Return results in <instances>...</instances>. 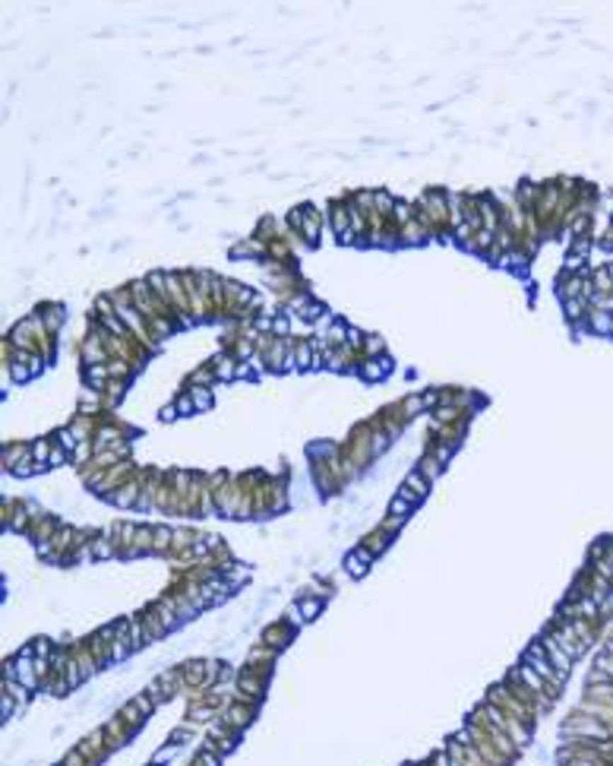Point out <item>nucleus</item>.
Returning a JSON list of instances; mask_svg holds the SVG:
<instances>
[{
    "mask_svg": "<svg viewBox=\"0 0 613 766\" xmlns=\"http://www.w3.org/2000/svg\"><path fill=\"white\" fill-rule=\"evenodd\" d=\"M118 719L127 725V728L133 731V728H139V725H142V719H146V716H142L139 709L133 706V703H124V706H120V713H118Z\"/></svg>",
    "mask_w": 613,
    "mask_h": 766,
    "instance_id": "obj_32",
    "label": "nucleus"
},
{
    "mask_svg": "<svg viewBox=\"0 0 613 766\" xmlns=\"http://www.w3.org/2000/svg\"><path fill=\"white\" fill-rule=\"evenodd\" d=\"M326 228L336 235V241L342 244H357V238L351 235V215H348V203L345 200H332L326 209Z\"/></svg>",
    "mask_w": 613,
    "mask_h": 766,
    "instance_id": "obj_3",
    "label": "nucleus"
},
{
    "mask_svg": "<svg viewBox=\"0 0 613 766\" xmlns=\"http://www.w3.org/2000/svg\"><path fill=\"white\" fill-rule=\"evenodd\" d=\"M585 700L613 709V684H585Z\"/></svg>",
    "mask_w": 613,
    "mask_h": 766,
    "instance_id": "obj_18",
    "label": "nucleus"
},
{
    "mask_svg": "<svg viewBox=\"0 0 613 766\" xmlns=\"http://www.w3.org/2000/svg\"><path fill=\"white\" fill-rule=\"evenodd\" d=\"M177 750H181V744H168V748H161L159 754L152 757V763H155V766H161V763H171L174 757H177Z\"/></svg>",
    "mask_w": 613,
    "mask_h": 766,
    "instance_id": "obj_42",
    "label": "nucleus"
},
{
    "mask_svg": "<svg viewBox=\"0 0 613 766\" xmlns=\"http://www.w3.org/2000/svg\"><path fill=\"white\" fill-rule=\"evenodd\" d=\"M13 703H16V700H13V697L4 690V694H0V719H4V722H10V719H13V709H16Z\"/></svg>",
    "mask_w": 613,
    "mask_h": 766,
    "instance_id": "obj_44",
    "label": "nucleus"
},
{
    "mask_svg": "<svg viewBox=\"0 0 613 766\" xmlns=\"http://www.w3.org/2000/svg\"><path fill=\"white\" fill-rule=\"evenodd\" d=\"M88 551H92V561H108L118 554V545H114L111 535H98V539L88 541Z\"/></svg>",
    "mask_w": 613,
    "mask_h": 766,
    "instance_id": "obj_21",
    "label": "nucleus"
},
{
    "mask_svg": "<svg viewBox=\"0 0 613 766\" xmlns=\"http://www.w3.org/2000/svg\"><path fill=\"white\" fill-rule=\"evenodd\" d=\"M541 646L547 649V655H550V662H554V668L560 671V675H566V677H569V671H572V659H569L566 653H563V649H560V643H556L554 636L547 633V630H544V636H541Z\"/></svg>",
    "mask_w": 613,
    "mask_h": 766,
    "instance_id": "obj_15",
    "label": "nucleus"
},
{
    "mask_svg": "<svg viewBox=\"0 0 613 766\" xmlns=\"http://www.w3.org/2000/svg\"><path fill=\"white\" fill-rule=\"evenodd\" d=\"M177 415H181V412H177V405H174V402H171V405H165V409L159 412V418H161V422H174Z\"/></svg>",
    "mask_w": 613,
    "mask_h": 766,
    "instance_id": "obj_49",
    "label": "nucleus"
},
{
    "mask_svg": "<svg viewBox=\"0 0 613 766\" xmlns=\"http://www.w3.org/2000/svg\"><path fill=\"white\" fill-rule=\"evenodd\" d=\"M323 228H326V213H319L313 203H304V225H301V238L304 244H310V247H316L319 244V235H323Z\"/></svg>",
    "mask_w": 613,
    "mask_h": 766,
    "instance_id": "obj_4",
    "label": "nucleus"
},
{
    "mask_svg": "<svg viewBox=\"0 0 613 766\" xmlns=\"http://www.w3.org/2000/svg\"><path fill=\"white\" fill-rule=\"evenodd\" d=\"M67 766H88V760L83 754H79V750H73L70 757H67Z\"/></svg>",
    "mask_w": 613,
    "mask_h": 766,
    "instance_id": "obj_50",
    "label": "nucleus"
},
{
    "mask_svg": "<svg viewBox=\"0 0 613 766\" xmlns=\"http://www.w3.org/2000/svg\"><path fill=\"white\" fill-rule=\"evenodd\" d=\"M604 266H607V273H610V279H613V263H604Z\"/></svg>",
    "mask_w": 613,
    "mask_h": 766,
    "instance_id": "obj_52",
    "label": "nucleus"
},
{
    "mask_svg": "<svg viewBox=\"0 0 613 766\" xmlns=\"http://www.w3.org/2000/svg\"><path fill=\"white\" fill-rule=\"evenodd\" d=\"M395 203H399V200H395V196H392L389 191H386V187H373V213H377V215H383L386 222L392 219V213H395Z\"/></svg>",
    "mask_w": 613,
    "mask_h": 766,
    "instance_id": "obj_19",
    "label": "nucleus"
},
{
    "mask_svg": "<svg viewBox=\"0 0 613 766\" xmlns=\"http://www.w3.org/2000/svg\"><path fill=\"white\" fill-rule=\"evenodd\" d=\"M67 459H70V453H67L60 444H54V446H51V459H47V466H51V469H60V466H64Z\"/></svg>",
    "mask_w": 613,
    "mask_h": 766,
    "instance_id": "obj_43",
    "label": "nucleus"
},
{
    "mask_svg": "<svg viewBox=\"0 0 613 766\" xmlns=\"http://www.w3.org/2000/svg\"><path fill=\"white\" fill-rule=\"evenodd\" d=\"M297 608H301L304 621H316L319 614H323V599H316V595H304V599H297Z\"/></svg>",
    "mask_w": 613,
    "mask_h": 766,
    "instance_id": "obj_25",
    "label": "nucleus"
},
{
    "mask_svg": "<svg viewBox=\"0 0 613 766\" xmlns=\"http://www.w3.org/2000/svg\"><path fill=\"white\" fill-rule=\"evenodd\" d=\"M174 545V529L171 526H155V554L171 551Z\"/></svg>",
    "mask_w": 613,
    "mask_h": 766,
    "instance_id": "obj_28",
    "label": "nucleus"
},
{
    "mask_svg": "<svg viewBox=\"0 0 613 766\" xmlns=\"http://www.w3.org/2000/svg\"><path fill=\"white\" fill-rule=\"evenodd\" d=\"M285 621H288L294 630H297V627H304V624H306V621H304V614H301V608H297V602L288 608V612H285Z\"/></svg>",
    "mask_w": 613,
    "mask_h": 766,
    "instance_id": "obj_46",
    "label": "nucleus"
},
{
    "mask_svg": "<svg viewBox=\"0 0 613 766\" xmlns=\"http://www.w3.org/2000/svg\"><path fill=\"white\" fill-rule=\"evenodd\" d=\"M591 286H595V295H597V298H607V295H613V279H610L607 266H597V269H591Z\"/></svg>",
    "mask_w": 613,
    "mask_h": 766,
    "instance_id": "obj_23",
    "label": "nucleus"
},
{
    "mask_svg": "<svg viewBox=\"0 0 613 766\" xmlns=\"http://www.w3.org/2000/svg\"><path fill=\"white\" fill-rule=\"evenodd\" d=\"M509 675H512V677H515V681H522V684H525V687H528V690H534V694H537V697H544V700H554V697H556V690H554V687H550V684H547V681H544V677H541V675H537V671H534V668H528V665H525V662H522V665H519V668H512V671H509Z\"/></svg>",
    "mask_w": 613,
    "mask_h": 766,
    "instance_id": "obj_5",
    "label": "nucleus"
},
{
    "mask_svg": "<svg viewBox=\"0 0 613 766\" xmlns=\"http://www.w3.org/2000/svg\"><path fill=\"white\" fill-rule=\"evenodd\" d=\"M411 510H414L411 500L399 497V494H395V497H389V517H405V519H408V513H411Z\"/></svg>",
    "mask_w": 613,
    "mask_h": 766,
    "instance_id": "obj_35",
    "label": "nucleus"
},
{
    "mask_svg": "<svg viewBox=\"0 0 613 766\" xmlns=\"http://www.w3.org/2000/svg\"><path fill=\"white\" fill-rule=\"evenodd\" d=\"M591 668H595V671H601V675H607L610 681H613V655L607 653V649H601V653L595 655V662H591Z\"/></svg>",
    "mask_w": 613,
    "mask_h": 766,
    "instance_id": "obj_34",
    "label": "nucleus"
},
{
    "mask_svg": "<svg viewBox=\"0 0 613 766\" xmlns=\"http://www.w3.org/2000/svg\"><path fill=\"white\" fill-rule=\"evenodd\" d=\"M522 662H525L528 668H534L537 675H541L544 681H547L554 690H563V684H566V675H560V671L554 668V662H550L547 649L541 646V640H537V643H531V646L525 649V655H522Z\"/></svg>",
    "mask_w": 613,
    "mask_h": 766,
    "instance_id": "obj_1",
    "label": "nucleus"
},
{
    "mask_svg": "<svg viewBox=\"0 0 613 766\" xmlns=\"http://www.w3.org/2000/svg\"><path fill=\"white\" fill-rule=\"evenodd\" d=\"M411 219H414V203H411V200H399V203H395L392 225H395V228H401L405 222H411Z\"/></svg>",
    "mask_w": 613,
    "mask_h": 766,
    "instance_id": "obj_29",
    "label": "nucleus"
},
{
    "mask_svg": "<svg viewBox=\"0 0 613 766\" xmlns=\"http://www.w3.org/2000/svg\"><path fill=\"white\" fill-rule=\"evenodd\" d=\"M604 649H607V653L613 655V630H610V636H607V643H604Z\"/></svg>",
    "mask_w": 613,
    "mask_h": 766,
    "instance_id": "obj_51",
    "label": "nucleus"
},
{
    "mask_svg": "<svg viewBox=\"0 0 613 766\" xmlns=\"http://www.w3.org/2000/svg\"><path fill=\"white\" fill-rule=\"evenodd\" d=\"M32 649H35V659H51V640L47 636H38Z\"/></svg>",
    "mask_w": 613,
    "mask_h": 766,
    "instance_id": "obj_47",
    "label": "nucleus"
},
{
    "mask_svg": "<svg viewBox=\"0 0 613 766\" xmlns=\"http://www.w3.org/2000/svg\"><path fill=\"white\" fill-rule=\"evenodd\" d=\"M190 399H193V405H196V412H206V409H212V402H215V396H212V386H190Z\"/></svg>",
    "mask_w": 613,
    "mask_h": 766,
    "instance_id": "obj_24",
    "label": "nucleus"
},
{
    "mask_svg": "<svg viewBox=\"0 0 613 766\" xmlns=\"http://www.w3.org/2000/svg\"><path fill=\"white\" fill-rule=\"evenodd\" d=\"M193 766H222V757L219 754H209V750H200L193 757Z\"/></svg>",
    "mask_w": 613,
    "mask_h": 766,
    "instance_id": "obj_45",
    "label": "nucleus"
},
{
    "mask_svg": "<svg viewBox=\"0 0 613 766\" xmlns=\"http://www.w3.org/2000/svg\"><path fill=\"white\" fill-rule=\"evenodd\" d=\"M414 469H418L420 475H424V478H427V481H430V485H433V481L440 478V472H442V463H440V459H433L430 453H427V456L420 459V463L414 466Z\"/></svg>",
    "mask_w": 613,
    "mask_h": 766,
    "instance_id": "obj_27",
    "label": "nucleus"
},
{
    "mask_svg": "<svg viewBox=\"0 0 613 766\" xmlns=\"http://www.w3.org/2000/svg\"><path fill=\"white\" fill-rule=\"evenodd\" d=\"M291 636H294V627H288V621H278V624H272V627L263 630V643L265 646H272V649H278V653L291 643Z\"/></svg>",
    "mask_w": 613,
    "mask_h": 766,
    "instance_id": "obj_13",
    "label": "nucleus"
},
{
    "mask_svg": "<svg viewBox=\"0 0 613 766\" xmlns=\"http://www.w3.org/2000/svg\"><path fill=\"white\" fill-rule=\"evenodd\" d=\"M294 361H297V371H313V361H316V349H313L310 336H297Z\"/></svg>",
    "mask_w": 613,
    "mask_h": 766,
    "instance_id": "obj_17",
    "label": "nucleus"
},
{
    "mask_svg": "<svg viewBox=\"0 0 613 766\" xmlns=\"http://www.w3.org/2000/svg\"><path fill=\"white\" fill-rule=\"evenodd\" d=\"M430 494V481H427L424 475H420L418 469H411L405 475V481H401V488H399V497H405V500H411L414 507L420 504V500Z\"/></svg>",
    "mask_w": 613,
    "mask_h": 766,
    "instance_id": "obj_6",
    "label": "nucleus"
},
{
    "mask_svg": "<svg viewBox=\"0 0 613 766\" xmlns=\"http://www.w3.org/2000/svg\"><path fill=\"white\" fill-rule=\"evenodd\" d=\"M389 541H392V535H386L383 529H377V532H370V535L364 539V548H367V551H373V554L379 558V554H383L386 548H389Z\"/></svg>",
    "mask_w": 613,
    "mask_h": 766,
    "instance_id": "obj_26",
    "label": "nucleus"
},
{
    "mask_svg": "<svg viewBox=\"0 0 613 766\" xmlns=\"http://www.w3.org/2000/svg\"><path fill=\"white\" fill-rule=\"evenodd\" d=\"M610 225H613V215H610Z\"/></svg>",
    "mask_w": 613,
    "mask_h": 766,
    "instance_id": "obj_53",
    "label": "nucleus"
},
{
    "mask_svg": "<svg viewBox=\"0 0 613 766\" xmlns=\"http://www.w3.org/2000/svg\"><path fill=\"white\" fill-rule=\"evenodd\" d=\"M139 618H142V627H146L149 643H159V640H165V636L171 633V630H168V624H165V614H161V608H159V602H155L152 608H146Z\"/></svg>",
    "mask_w": 613,
    "mask_h": 766,
    "instance_id": "obj_8",
    "label": "nucleus"
},
{
    "mask_svg": "<svg viewBox=\"0 0 613 766\" xmlns=\"http://www.w3.org/2000/svg\"><path fill=\"white\" fill-rule=\"evenodd\" d=\"M253 716H256V706H244V703H231V706L222 713V725H224V728H231V731H237V735H241V731L247 728L250 722H253Z\"/></svg>",
    "mask_w": 613,
    "mask_h": 766,
    "instance_id": "obj_9",
    "label": "nucleus"
},
{
    "mask_svg": "<svg viewBox=\"0 0 613 766\" xmlns=\"http://www.w3.org/2000/svg\"><path fill=\"white\" fill-rule=\"evenodd\" d=\"M399 405H401V412H405V418H414V415H420V412H427L424 396H420V393H411V396H405Z\"/></svg>",
    "mask_w": 613,
    "mask_h": 766,
    "instance_id": "obj_30",
    "label": "nucleus"
},
{
    "mask_svg": "<svg viewBox=\"0 0 613 766\" xmlns=\"http://www.w3.org/2000/svg\"><path fill=\"white\" fill-rule=\"evenodd\" d=\"M585 327H588L595 336H613V314L591 308V310H588V320H585Z\"/></svg>",
    "mask_w": 613,
    "mask_h": 766,
    "instance_id": "obj_16",
    "label": "nucleus"
},
{
    "mask_svg": "<svg viewBox=\"0 0 613 766\" xmlns=\"http://www.w3.org/2000/svg\"><path fill=\"white\" fill-rule=\"evenodd\" d=\"M174 405H177V412H181V415H193V412H196V405H193V399H190V393H187V390L177 393Z\"/></svg>",
    "mask_w": 613,
    "mask_h": 766,
    "instance_id": "obj_41",
    "label": "nucleus"
},
{
    "mask_svg": "<svg viewBox=\"0 0 613 766\" xmlns=\"http://www.w3.org/2000/svg\"><path fill=\"white\" fill-rule=\"evenodd\" d=\"M130 703H133V706L139 709V713L146 716V719L155 713V706H159V703H155V700H152V697H149V694H133V700H130Z\"/></svg>",
    "mask_w": 613,
    "mask_h": 766,
    "instance_id": "obj_38",
    "label": "nucleus"
},
{
    "mask_svg": "<svg viewBox=\"0 0 613 766\" xmlns=\"http://www.w3.org/2000/svg\"><path fill=\"white\" fill-rule=\"evenodd\" d=\"M54 444H60V446H64V450L73 456V450L79 446V440H76V434H73L70 428H60V431H57V437H54Z\"/></svg>",
    "mask_w": 613,
    "mask_h": 766,
    "instance_id": "obj_36",
    "label": "nucleus"
},
{
    "mask_svg": "<svg viewBox=\"0 0 613 766\" xmlns=\"http://www.w3.org/2000/svg\"><path fill=\"white\" fill-rule=\"evenodd\" d=\"M139 494H142V481L139 478H127L108 500H111L114 507H136L139 504Z\"/></svg>",
    "mask_w": 613,
    "mask_h": 766,
    "instance_id": "obj_11",
    "label": "nucleus"
},
{
    "mask_svg": "<svg viewBox=\"0 0 613 766\" xmlns=\"http://www.w3.org/2000/svg\"><path fill=\"white\" fill-rule=\"evenodd\" d=\"M392 371V355H379V358H364L357 368V377L364 383H379L386 374Z\"/></svg>",
    "mask_w": 613,
    "mask_h": 766,
    "instance_id": "obj_7",
    "label": "nucleus"
},
{
    "mask_svg": "<svg viewBox=\"0 0 613 766\" xmlns=\"http://www.w3.org/2000/svg\"><path fill=\"white\" fill-rule=\"evenodd\" d=\"M23 459H32V446H25V444H13V446H6L4 450V469L6 472H13Z\"/></svg>",
    "mask_w": 613,
    "mask_h": 766,
    "instance_id": "obj_22",
    "label": "nucleus"
},
{
    "mask_svg": "<svg viewBox=\"0 0 613 766\" xmlns=\"http://www.w3.org/2000/svg\"><path fill=\"white\" fill-rule=\"evenodd\" d=\"M272 336H278V339L291 336V317L288 314H275V320H272Z\"/></svg>",
    "mask_w": 613,
    "mask_h": 766,
    "instance_id": "obj_39",
    "label": "nucleus"
},
{
    "mask_svg": "<svg viewBox=\"0 0 613 766\" xmlns=\"http://www.w3.org/2000/svg\"><path fill=\"white\" fill-rule=\"evenodd\" d=\"M212 383H215L212 364H202V368H196L193 374H190V386H212Z\"/></svg>",
    "mask_w": 613,
    "mask_h": 766,
    "instance_id": "obj_33",
    "label": "nucleus"
},
{
    "mask_svg": "<svg viewBox=\"0 0 613 766\" xmlns=\"http://www.w3.org/2000/svg\"><path fill=\"white\" fill-rule=\"evenodd\" d=\"M547 633L554 636L556 643H560V649H563V653L569 655L572 662H575V659H582V655H585V649H588V646H585V643H582V636L575 633V627H572V621L560 618V614H556V618L550 621Z\"/></svg>",
    "mask_w": 613,
    "mask_h": 766,
    "instance_id": "obj_2",
    "label": "nucleus"
},
{
    "mask_svg": "<svg viewBox=\"0 0 613 766\" xmlns=\"http://www.w3.org/2000/svg\"><path fill=\"white\" fill-rule=\"evenodd\" d=\"M6 371H10V377L16 383H25L32 377V371H29V364H23V361H10V364H4Z\"/></svg>",
    "mask_w": 613,
    "mask_h": 766,
    "instance_id": "obj_40",
    "label": "nucleus"
},
{
    "mask_svg": "<svg viewBox=\"0 0 613 766\" xmlns=\"http://www.w3.org/2000/svg\"><path fill=\"white\" fill-rule=\"evenodd\" d=\"M60 766H67V763H60Z\"/></svg>",
    "mask_w": 613,
    "mask_h": 766,
    "instance_id": "obj_54",
    "label": "nucleus"
},
{
    "mask_svg": "<svg viewBox=\"0 0 613 766\" xmlns=\"http://www.w3.org/2000/svg\"><path fill=\"white\" fill-rule=\"evenodd\" d=\"M209 364H212V371H215V381H222V383L237 381V364H241V361H237V358L231 355V351H224V349H222Z\"/></svg>",
    "mask_w": 613,
    "mask_h": 766,
    "instance_id": "obj_14",
    "label": "nucleus"
},
{
    "mask_svg": "<svg viewBox=\"0 0 613 766\" xmlns=\"http://www.w3.org/2000/svg\"><path fill=\"white\" fill-rule=\"evenodd\" d=\"M127 624H130V636H133V646H136V649L149 646V636H146V627H142V618H139V614H130V618H127Z\"/></svg>",
    "mask_w": 613,
    "mask_h": 766,
    "instance_id": "obj_31",
    "label": "nucleus"
},
{
    "mask_svg": "<svg viewBox=\"0 0 613 766\" xmlns=\"http://www.w3.org/2000/svg\"><path fill=\"white\" fill-rule=\"evenodd\" d=\"M38 317H42V323H45V330L51 333L54 339L60 336V327H64V304H57V301H47L42 304V308L35 310Z\"/></svg>",
    "mask_w": 613,
    "mask_h": 766,
    "instance_id": "obj_12",
    "label": "nucleus"
},
{
    "mask_svg": "<svg viewBox=\"0 0 613 766\" xmlns=\"http://www.w3.org/2000/svg\"><path fill=\"white\" fill-rule=\"evenodd\" d=\"M348 330L351 327L345 320H332L329 327H326V333H319V336H323L332 349H345V345H348Z\"/></svg>",
    "mask_w": 613,
    "mask_h": 766,
    "instance_id": "obj_20",
    "label": "nucleus"
},
{
    "mask_svg": "<svg viewBox=\"0 0 613 766\" xmlns=\"http://www.w3.org/2000/svg\"><path fill=\"white\" fill-rule=\"evenodd\" d=\"M401 526H405V517H389V519H383V523H379V529H383L386 535H395Z\"/></svg>",
    "mask_w": 613,
    "mask_h": 766,
    "instance_id": "obj_48",
    "label": "nucleus"
},
{
    "mask_svg": "<svg viewBox=\"0 0 613 766\" xmlns=\"http://www.w3.org/2000/svg\"><path fill=\"white\" fill-rule=\"evenodd\" d=\"M373 561H377V554L367 551L364 545H357V548H354V551L348 554V558H345V573H348L351 580H360V576L370 570Z\"/></svg>",
    "mask_w": 613,
    "mask_h": 766,
    "instance_id": "obj_10",
    "label": "nucleus"
},
{
    "mask_svg": "<svg viewBox=\"0 0 613 766\" xmlns=\"http://www.w3.org/2000/svg\"><path fill=\"white\" fill-rule=\"evenodd\" d=\"M364 355H367V358H379V355H386V342H383V336H367V342H364Z\"/></svg>",
    "mask_w": 613,
    "mask_h": 766,
    "instance_id": "obj_37",
    "label": "nucleus"
}]
</instances>
